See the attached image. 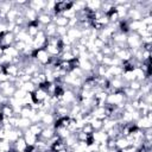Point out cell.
Returning a JSON list of instances; mask_svg holds the SVG:
<instances>
[{
	"instance_id": "cell-15",
	"label": "cell",
	"mask_w": 152,
	"mask_h": 152,
	"mask_svg": "<svg viewBox=\"0 0 152 152\" xmlns=\"http://www.w3.org/2000/svg\"><path fill=\"white\" fill-rule=\"evenodd\" d=\"M1 108H2V116L4 118H11V116H13L14 115V112H13V108L7 103V104H4V106H1Z\"/></svg>"
},
{
	"instance_id": "cell-8",
	"label": "cell",
	"mask_w": 152,
	"mask_h": 152,
	"mask_svg": "<svg viewBox=\"0 0 152 152\" xmlns=\"http://www.w3.org/2000/svg\"><path fill=\"white\" fill-rule=\"evenodd\" d=\"M32 124V121L27 118H23V116H18L17 119V125H15V128H19L21 131H26L28 129L30 125Z\"/></svg>"
},
{
	"instance_id": "cell-12",
	"label": "cell",
	"mask_w": 152,
	"mask_h": 152,
	"mask_svg": "<svg viewBox=\"0 0 152 152\" xmlns=\"http://www.w3.org/2000/svg\"><path fill=\"white\" fill-rule=\"evenodd\" d=\"M56 28H57V26H56L53 23H50V24H48L46 26H44L43 31H44V33H45L46 38L56 37Z\"/></svg>"
},
{
	"instance_id": "cell-14",
	"label": "cell",
	"mask_w": 152,
	"mask_h": 152,
	"mask_svg": "<svg viewBox=\"0 0 152 152\" xmlns=\"http://www.w3.org/2000/svg\"><path fill=\"white\" fill-rule=\"evenodd\" d=\"M55 133H56V135H57L59 139H62V140L66 139V138L71 134L66 127H56V128H55Z\"/></svg>"
},
{
	"instance_id": "cell-23",
	"label": "cell",
	"mask_w": 152,
	"mask_h": 152,
	"mask_svg": "<svg viewBox=\"0 0 152 152\" xmlns=\"http://www.w3.org/2000/svg\"><path fill=\"white\" fill-rule=\"evenodd\" d=\"M6 81H8V76L2 71V72H0V83H2V82H6Z\"/></svg>"
},
{
	"instance_id": "cell-6",
	"label": "cell",
	"mask_w": 152,
	"mask_h": 152,
	"mask_svg": "<svg viewBox=\"0 0 152 152\" xmlns=\"http://www.w3.org/2000/svg\"><path fill=\"white\" fill-rule=\"evenodd\" d=\"M55 134H56V133H55V127H53V126H46V127L43 128V131H42V133L39 134L38 138L42 139V140L48 141V140H50Z\"/></svg>"
},
{
	"instance_id": "cell-13",
	"label": "cell",
	"mask_w": 152,
	"mask_h": 152,
	"mask_svg": "<svg viewBox=\"0 0 152 152\" xmlns=\"http://www.w3.org/2000/svg\"><path fill=\"white\" fill-rule=\"evenodd\" d=\"M43 128H44V125H43L42 122H32V124L30 125V127H28V131H30L32 134L39 137V134L42 133Z\"/></svg>"
},
{
	"instance_id": "cell-11",
	"label": "cell",
	"mask_w": 152,
	"mask_h": 152,
	"mask_svg": "<svg viewBox=\"0 0 152 152\" xmlns=\"http://www.w3.org/2000/svg\"><path fill=\"white\" fill-rule=\"evenodd\" d=\"M37 23L40 25V26H46L48 24L52 23V19H51V15H49L48 13H39L38 14V18H37Z\"/></svg>"
},
{
	"instance_id": "cell-3",
	"label": "cell",
	"mask_w": 152,
	"mask_h": 152,
	"mask_svg": "<svg viewBox=\"0 0 152 152\" xmlns=\"http://www.w3.org/2000/svg\"><path fill=\"white\" fill-rule=\"evenodd\" d=\"M27 6L30 8H32L33 11H36L38 14L39 13H43L45 7H46V1H43V0H33V1H28L27 2Z\"/></svg>"
},
{
	"instance_id": "cell-9",
	"label": "cell",
	"mask_w": 152,
	"mask_h": 152,
	"mask_svg": "<svg viewBox=\"0 0 152 152\" xmlns=\"http://www.w3.org/2000/svg\"><path fill=\"white\" fill-rule=\"evenodd\" d=\"M115 146L119 151H122V150L131 146V141L126 137H119V138L115 139Z\"/></svg>"
},
{
	"instance_id": "cell-17",
	"label": "cell",
	"mask_w": 152,
	"mask_h": 152,
	"mask_svg": "<svg viewBox=\"0 0 152 152\" xmlns=\"http://www.w3.org/2000/svg\"><path fill=\"white\" fill-rule=\"evenodd\" d=\"M89 124L91 125L94 132H96V131H101V129H102V120H99V119H94V118H93V119L89 121Z\"/></svg>"
},
{
	"instance_id": "cell-4",
	"label": "cell",
	"mask_w": 152,
	"mask_h": 152,
	"mask_svg": "<svg viewBox=\"0 0 152 152\" xmlns=\"http://www.w3.org/2000/svg\"><path fill=\"white\" fill-rule=\"evenodd\" d=\"M116 58H119L121 62H127L132 58V51L128 49V48H124V49H119L115 55H114Z\"/></svg>"
},
{
	"instance_id": "cell-1",
	"label": "cell",
	"mask_w": 152,
	"mask_h": 152,
	"mask_svg": "<svg viewBox=\"0 0 152 152\" xmlns=\"http://www.w3.org/2000/svg\"><path fill=\"white\" fill-rule=\"evenodd\" d=\"M135 127L139 129H146V128H152V112L147 113L144 116H140L135 122Z\"/></svg>"
},
{
	"instance_id": "cell-7",
	"label": "cell",
	"mask_w": 152,
	"mask_h": 152,
	"mask_svg": "<svg viewBox=\"0 0 152 152\" xmlns=\"http://www.w3.org/2000/svg\"><path fill=\"white\" fill-rule=\"evenodd\" d=\"M23 138H24V140H25V142H26L27 146H34L36 142H37V140H38V137L34 135V134H32L28 129L24 131V133H23Z\"/></svg>"
},
{
	"instance_id": "cell-2",
	"label": "cell",
	"mask_w": 152,
	"mask_h": 152,
	"mask_svg": "<svg viewBox=\"0 0 152 152\" xmlns=\"http://www.w3.org/2000/svg\"><path fill=\"white\" fill-rule=\"evenodd\" d=\"M31 96H32V101L34 103H43L49 97L48 91L44 88H42V87H37L36 90L31 94Z\"/></svg>"
},
{
	"instance_id": "cell-10",
	"label": "cell",
	"mask_w": 152,
	"mask_h": 152,
	"mask_svg": "<svg viewBox=\"0 0 152 152\" xmlns=\"http://www.w3.org/2000/svg\"><path fill=\"white\" fill-rule=\"evenodd\" d=\"M12 147H13V150H14L15 152H23V151H25V150H26L27 145H26V142H25L24 138H23V137H20V138H18V139L12 144Z\"/></svg>"
},
{
	"instance_id": "cell-19",
	"label": "cell",
	"mask_w": 152,
	"mask_h": 152,
	"mask_svg": "<svg viewBox=\"0 0 152 152\" xmlns=\"http://www.w3.org/2000/svg\"><path fill=\"white\" fill-rule=\"evenodd\" d=\"M21 88H23V89H24V90H25L27 94H32V93L36 90V88H37V87H36V86H34V84H33V83L30 81V82H26V83H24Z\"/></svg>"
},
{
	"instance_id": "cell-5",
	"label": "cell",
	"mask_w": 152,
	"mask_h": 152,
	"mask_svg": "<svg viewBox=\"0 0 152 152\" xmlns=\"http://www.w3.org/2000/svg\"><path fill=\"white\" fill-rule=\"evenodd\" d=\"M24 18L26 19L27 24L30 23H34L37 21V18H38V13L36 11H33L32 8H30L27 5L24 7Z\"/></svg>"
},
{
	"instance_id": "cell-16",
	"label": "cell",
	"mask_w": 152,
	"mask_h": 152,
	"mask_svg": "<svg viewBox=\"0 0 152 152\" xmlns=\"http://www.w3.org/2000/svg\"><path fill=\"white\" fill-rule=\"evenodd\" d=\"M58 58H59V61H65V62H71L72 59H75L76 57L71 53V51H69V52H61V55L58 56Z\"/></svg>"
},
{
	"instance_id": "cell-18",
	"label": "cell",
	"mask_w": 152,
	"mask_h": 152,
	"mask_svg": "<svg viewBox=\"0 0 152 152\" xmlns=\"http://www.w3.org/2000/svg\"><path fill=\"white\" fill-rule=\"evenodd\" d=\"M141 82H139V81H137V80H133V81H131L129 83H127V87L128 88H131L132 90H134V91H139L140 90V88H141Z\"/></svg>"
},
{
	"instance_id": "cell-22",
	"label": "cell",
	"mask_w": 152,
	"mask_h": 152,
	"mask_svg": "<svg viewBox=\"0 0 152 152\" xmlns=\"http://www.w3.org/2000/svg\"><path fill=\"white\" fill-rule=\"evenodd\" d=\"M141 21L145 24V25H152V15H146L141 19Z\"/></svg>"
},
{
	"instance_id": "cell-24",
	"label": "cell",
	"mask_w": 152,
	"mask_h": 152,
	"mask_svg": "<svg viewBox=\"0 0 152 152\" xmlns=\"http://www.w3.org/2000/svg\"><path fill=\"white\" fill-rule=\"evenodd\" d=\"M2 116V108H1V106H0V118Z\"/></svg>"
},
{
	"instance_id": "cell-21",
	"label": "cell",
	"mask_w": 152,
	"mask_h": 152,
	"mask_svg": "<svg viewBox=\"0 0 152 152\" xmlns=\"http://www.w3.org/2000/svg\"><path fill=\"white\" fill-rule=\"evenodd\" d=\"M80 131H82V132H84V133H87V134H89V135H91V134L94 133V129H93V127H91V125H90L89 122L84 124L83 127H82Z\"/></svg>"
},
{
	"instance_id": "cell-20",
	"label": "cell",
	"mask_w": 152,
	"mask_h": 152,
	"mask_svg": "<svg viewBox=\"0 0 152 152\" xmlns=\"http://www.w3.org/2000/svg\"><path fill=\"white\" fill-rule=\"evenodd\" d=\"M66 32H68V27H61V26H57V28H56V36L59 37V38L66 36Z\"/></svg>"
}]
</instances>
